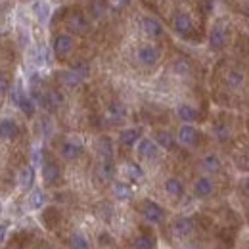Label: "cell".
Listing matches in <instances>:
<instances>
[{
    "label": "cell",
    "instance_id": "obj_18",
    "mask_svg": "<svg viewBox=\"0 0 249 249\" xmlns=\"http://www.w3.org/2000/svg\"><path fill=\"white\" fill-rule=\"evenodd\" d=\"M175 113H177V117H178L182 123H194V121L197 119V109H196L192 104H186V102L178 104L177 109H175Z\"/></svg>",
    "mask_w": 249,
    "mask_h": 249
},
{
    "label": "cell",
    "instance_id": "obj_4",
    "mask_svg": "<svg viewBox=\"0 0 249 249\" xmlns=\"http://www.w3.org/2000/svg\"><path fill=\"white\" fill-rule=\"evenodd\" d=\"M58 154H60L63 161L71 163V161H77L79 157L85 154V146L77 138H65L60 144V148H58Z\"/></svg>",
    "mask_w": 249,
    "mask_h": 249
},
{
    "label": "cell",
    "instance_id": "obj_31",
    "mask_svg": "<svg viewBox=\"0 0 249 249\" xmlns=\"http://www.w3.org/2000/svg\"><path fill=\"white\" fill-rule=\"evenodd\" d=\"M246 2H248V4H249V0H246Z\"/></svg>",
    "mask_w": 249,
    "mask_h": 249
},
{
    "label": "cell",
    "instance_id": "obj_10",
    "mask_svg": "<svg viewBox=\"0 0 249 249\" xmlns=\"http://www.w3.org/2000/svg\"><path fill=\"white\" fill-rule=\"evenodd\" d=\"M194 228H196V222L192 217H177L171 224V230L177 238H188L194 234Z\"/></svg>",
    "mask_w": 249,
    "mask_h": 249
},
{
    "label": "cell",
    "instance_id": "obj_13",
    "mask_svg": "<svg viewBox=\"0 0 249 249\" xmlns=\"http://www.w3.org/2000/svg\"><path fill=\"white\" fill-rule=\"evenodd\" d=\"M140 138H142V128L138 126H128L119 132V144L123 148H134Z\"/></svg>",
    "mask_w": 249,
    "mask_h": 249
},
{
    "label": "cell",
    "instance_id": "obj_29",
    "mask_svg": "<svg viewBox=\"0 0 249 249\" xmlns=\"http://www.w3.org/2000/svg\"><path fill=\"white\" fill-rule=\"evenodd\" d=\"M52 4H67V2H75V0H48Z\"/></svg>",
    "mask_w": 249,
    "mask_h": 249
},
{
    "label": "cell",
    "instance_id": "obj_30",
    "mask_svg": "<svg viewBox=\"0 0 249 249\" xmlns=\"http://www.w3.org/2000/svg\"><path fill=\"white\" fill-rule=\"evenodd\" d=\"M18 2H19V4H31L33 0H18Z\"/></svg>",
    "mask_w": 249,
    "mask_h": 249
},
{
    "label": "cell",
    "instance_id": "obj_9",
    "mask_svg": "<svg viewBox=\"0 0 249 249\" xmlns=\"http://www.w3.org/2000/svg\"><path fill=\"white\" fill-rule=\"evenodd\" d=\"M192 192H194V196H196L197 199H205V197H209V196L215 192V182H213V178H211L209 175L197 177V178L194 180Z\"/></svg>",
    "mask_w": 249,
    "mask_h": 249
},
{
    "label": "cell",
    "instance_id": "obj_11",
    "mask_svg": "<svg viewBox=\"0 0 249 249\" xmlns=\"http://www.w3.org/2000/svg\"><path fill=\"white\" fill-rule=\"evenodd\" d=\"M163 190H165V194H167L171 199H180V197L184 196V192H186L184 182H182L178 177H169V178H165Z\"/></svg>",
    "mask_w": 249,
    "mask_h": 249
},
{
    "label": "cell",
    "instance_id": "obj_14",
    "mask_svg": "<svg viewBox=\"0 0 249 249\" xmlns=\"http://www.w3.org/2000/svg\"><path fill=\"white\" fill-rule=\"evenodd\" d=\"M224 85L228 90H242L246 85V75L238 69H228L224 73Z\"/></svg>",
    "mask_w": 249,
    "mask_h": 249
},
{
    "label": "cell",
    "instance_id": "obj_8",
    "mask_svg": "<svg viewBox=\"0 0 249 249\" xmlns=\"http://www.w3.org/2000/svg\"><path fill=\"white\" fill-rule=\"evenodd\" d=\"M0 138L2 140H19L21 126L14 117H0Z\"/></svg>",
    "mask_w": 249,
    "mask_h": 249
},
{
    "label": "cell",
    "instance_id": "obj_21",
    "mask_svg": "<svg viewBox=\"0 0 249 249\" xmlns=\"http://www.w3.org/2000/svg\"><path fill=\"white\" fill-rule=\"evenodd\" d=\"M111 190H113V197H115L117 201H128V199H132V188H130L128 182L115 180Z\"/></svg>",
    "mask_w": 249,
    "mask_h": 249
},
{
    "label": "cell",
    "instance_id": "obj_27",
    "mask_svg": "<svg viewBox=\"0 0 249 249\" xmlns=\"http://www.w3.org/2000/svg\"><path fill=\"white\" fill-rule=\"evenodd\" d=\"M6 232H8V228H6V224H2L0 222V244L6 240Z\"/></svg>",
    "mask_w": 249,
    "mask_h": 249
},
{
    "label": "cell",
    "instance_id": "obj_17",
    "mask_svg": "<svg viewBox=\"0 0 249 249\" xmlns=\"http://www.w3.org/2000/svg\"><path fill=\"white\" fill-rule=\"evenodd\" d=\"M96 152L100 159H113L115 148H113V140L109 136H100L96 142Z\"/></svg>",
    "mask_w": 249,
    "mask_h": 249
},
{
    "label": "cell",
    "instance_id": "obj_3",
    "mask_svg": "<svg viewBox=\"0 0 249 249\" xmlns=\"http://www.w3.org/2000/svg\"><path fill=\"white\" fill-rule=\"evenodd\" d=\"M40 178H42V184L44 186H54L60 182L62 178V167L52 161V159H46V157H40Z\"/></svg>",
    "mask_w": 249,
    "mask_h": 249
},
{
    "label": "cell",
    "instance_id": "obj_19",
    "mask_svg": "<svg viewBox=\"0 0 249 249\" xmlns=\"http://www.w3.org/2000/svg\"><path fill=\"white\" fill-rule=\"evenodd\" d=\"M171 73L178 79H188L192 75V63L188 62L186 58H177L171 63Z\"/></svg>",
    "mask_w": 249,
    "mask_h": 249
},
{
    "label": "cell",
    "instance_id": "obj_1",
    "mask_svg": "<svg viewBox=\"0 0 249 249\" xmlns=\"http://www.w3.org/2000/svg\"><path fill=\"white\" fill-rule=\"evenodd\" d=\"M163 40H152V38H144L142 42H138L132 50L134 62L138 63L142 69H154L163 60Z\"/></svg>",
    "mask_w": 249,
    "mask_h": 249
},
{
    "label": "cell",
    "instance_id": "obj_22",
    "mask_svg": "<svg viewBox=\"0 0 249 249\" xmlns=\"http://www.w3.org/2000/svg\"><path fill=\"white\" fill-rule=\"evenodd\" d=\"M18 6H19L18 0H0V21H4V23L12 21Z\"/></svg>",
    "mask_w": 249,
    "mask_h": 249
},
{
    "label": "cell",
    "instance_id": "obj_2",
    "mask_svg": "<svg viewBox=\"0 0 249 249\" xmlns=\"http://www.w3.org/2000/svg\"><path fill=\"white\" fill-rule=\"evenodd\" d=\"M230 40V25L224 19L213 21L211 29L207 33V44L213 52H222Z\"/></svg>",
    "mask_w": 249,
    "mask_h": 249
},
{
    "label": "cell",
    "instance_id": "obj_16",
    "mask_svg": "<svg viewBox=\"0 0 249 249\" xmlns=\"http://www.w3.org/2000/svg\"><path fill=\"white\" fill-rule=\"evenodd\" d=\"M33 184H35V169L31 165H25L18 175V188L21 192H29L33 190Z\"/></svg>",
    "mask_w": 249,
    "mask_h": 249
},
{
    "label": "cell",
    "instance_id": "obj_23",
    "mask_svg": "<svg viewBox=\"0 0 249 249\" xmlns=\"http://www.w3.org/2000/svg\"><path fill=\"white\" fill-rule=\"evenodd\" d=\"M44 203H46V194L42 188H33L31 194H29V207L33 211H40L44 209Z\"/></svg>",
    "mask_w": 249,
    "mask_h": 249
},
{
    "label": "cell",
    "instance_id": "obj_12",
    "mask_svg": "<svg viewBox=\"0 0 249 249\" xmlns=\"http://www.w3.org/2000/svg\"><path fill=\"white\" fill-rule=\"evenodd\" d=\"M199 169L205 173V175H217L220 173V169H222V161H220V157L217 154H207V156H203L199 159Z\"/></svg>",
    "mask_w": 249,
    "mask_h": 249
},
{
    "label": "cell",
    "instance_id": "obj_7",
    "mask_svg": "<svg viewBox=\"0 0 249 249\" xmlns=\"http://www.w3.org/2000/svg\"><path fill=\"white\" fill-rule=\"evenodd\" d=\"M134 152H136V157H138L140 161H152V159H156V157L159 156V146H157L152 138L142 136V138L136 142Z\"/></svg>",
    "mask_w": 249,
    "mask_h": 249
},
{
    "label": "cell",
    "instance_id": "obj_24",
    "mask_svg": "<svg viewBox=\"0 0 249 249\" xmlns=\"http://www.w3.org/2000/svg\"><path fill=\"white\" fill-rule=\"evenodd\" d=\"M124 117H126V107H124L121 102L109 104V107H107V119H111V121H121Z\"/></svg>",
    "mask_w": 249,
    "mask_h": 249
},
{
    "label": "cell",
    "instance_id": "obj_26",
    "mask_svg": "<svg viewBox=\"0 0 249 249\" xmlns=\"http://www.w3.org/2000/svg\"><path fill=\"white\" fill-rule=\"evenodd\" d=\"M134 249H156V238L150 234H142L134 240Z\"/></svg>",
    "mask_w": 249,
    "mask_h": 249
},
{
    "label": "cell",
    "instance_id": "obj_25",
    "mask_svg": "<svg viewBox=\"0 0 249 249\" xmlns=\"http://www.w3.org/2000/svg\"><path fill=\"white\" fill-rule=\"evenodd\" d=\"M69 248L71 249H90V242L85 234L81 232H75L69 236Z\"/></svg>",
    "mask_w": 249,
    "mask_h": 249
},
{
    "label": "cell",
    "instance_id": "obj_20",
    "mask_svg": "<svg viewBox=\"0 0 249 249\" xmlns=\"http://www.w3.org/2000/svg\"><path fill=\"white\" fill-rule=\"evenodd\" d=\"M123 175L128 182H138L144 178V169L134 161H126L123 165Z\"/></svg>",
    "mask_w": 249,
    "mask_h": 249
},
{
    "label": "cell",
    "instance_id": "obj_5",
    "mask_svg": "<svg viewBox=\"0 0 249 249\" xmlns=\"http://www.w3.org/2000/svg\"><path fill=\"white\" fill-rule=\"evenodd\" d=\"M140 213H142V217L146 218V222H150V224H161L165 220V209L157 201H152V199H144L142 201Z\"/></svg>",
    "mask_w": 249,
    "mask_h": 249
},
{
    "label": "cell",
    "instance_id": "obj_6",
    "mask_svg": "<svg viewBox=\"0 0 249 249\" xmlns=\"http://www.w3.org/2000/svg\"><path fill=\"white\" fill-rule=\"evenodd\" d=\"M177 140L184 148H196L199 140V130L194 126V123H182L177 130Z\"/></svg>",
    "mask_w": 249,
    "mask_h": 249
},
{
    "label": "cell",
    "instance_id": "obj_28",
    "mask_svg": "<svg viewBox=\"0 0 249 249\" xmlns=\"http://www.w3.org/2000/svg\"><path fill=\"white\" fill-rule=\"evenodd\" d=\"M242 188H244V192H246V194L249 196V177L246 178V180H244V182H242Z\"/></svg>",
    "mask_w": 249,
    "mask_h": 249
},
{
    "label": "cell",
    "instance_id": "obj_15",
    "mask_svg": "<svg viewBox=\"0 0 249 249\" xmlns=\"http://www.w3.org/2000/svg\"><path fill=\"white\" fill-rule=\"evenodd\" d=\"M154 142L159 146V150H165V152H171L175 150L177 146V136H173L169 130L165 128H159L156 134H154Z\"/></svg>",
    "mask_w": 249,
    "mask_h": 249
}]
</instances>
